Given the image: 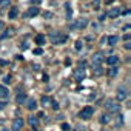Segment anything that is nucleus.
Segmentation results:
<instances>
[{
  "label": "nucleus",
  "instance_id": "f257e3e1",
  "mask_svg": "<svg viewBox=\"0 0 131 131\" xmlns=\"http://www.w3.org/2000/svg\"><path fill=\"white\" fill-rule=\"evenodd\" d=\"M49 40L52 45H62L68 40V36H65L63 32H59V31H54L49 34Z\"/></svg>",
  "mask_w": 131,
  "mask_h": 131
},
{
  "label": "nucleus",
  "instance_id": "f03ea898",
  "mask_svg": "<svg viewBox=\"0 0 131 131\" xmlns=\"http://www.w3.org/2000/svg\"><path fill=\"white\" fill-rule=\"evenodd\" d=\"M105 108H106V111H108V113H119L120 105H119V102H117V100L108 99V100L105 102Z\"/></svg>",
  "mask_w": 131,
  "mask_h": 131
},
{
  "label": "nucleus",
  "instance_id": "7ed1b4c3",
  "mask_svg": "<svg viewBox=\"0 0 131 131\" xmlns=\"http://www.w3.org/2000/svg\"><path fill=\"white\" fill-rule=\"evenodd\" d=\"M93 114H94V108H93V106H85V108H82V111L79 113V117H80L82 120H90V119L93 117Z\"/></svg>",
  "mask_w": 131,
  "mask_h": 131
},
{
  "label": "nucleus",
  "instance_id": "20e7f679",
  "mask_svg": "<svg viewBox=\"0 0 131 131\" xmlns=\"http://www.w3.org/2000/svg\"><path fill=\"white\" fill-rule=\"evenodd\" d=\"M105 62V57H103V52H94L93 57H91V63H93V67H96V65H102Z\"/></svg>",
  "mask_w": 131,
  "mask_h": 131
},
{
  "label": "nucleus",
  "instance_id": "39448f33",
  "mask_svg": "<svg viewBox=\"0 0 131 131\" xmlns=\"http://www.w3.org/2000/svg\"><path fill=\"white\" fill-rule=\"evenodd\" d=\"M86 25H88V20H86V19H79V20H76L74 23H71L70 26H71L73 29H83Z\"/></svg>",
  "mask_w": 131,
  "mask_h": 131
},
{
  "label": "nucleus",
  "instance_id": "423d86ee",
  "mask_svg": "<svg viewBox=\"0 0 131 131\" xmlns=\"http://www.w3.org/2000/svg\"><path fill=\"white\" fill-rule=\"evenodd\" d=\"M23 119H20V117H17V119H14V122H13V126H11V129L13 131H20L22 128H23Z\"/></svg>",
  "mask_w": 131,
  "mask_h": 131
},
{
  "label": "nucleus",
  "instance_id": "0eeeda50",
  "mask_svg": "<svg viewBox=\"0 0 131 131\" xmlns=\"http://www.w3.org/2000/svg\"><path fill=\"white\" fill-rule=\"evenodd\" d=\"M83 79H85V71H83V68L76 70V73H74V80H76V82H82Z\"/></svg>",
  "mask_w": 131,
  "mask_h": 131
},
{
  "label": "nucleus",
  "instance_id": "6e6552de",
  "mask_svg": "<svg viewBox=\"0 0 131 131\" xmlns=\"http://www.w3.org/2000/svg\"><path fill=\"white\" fill-rule=\"evenodd\" d=\"M126 97H128V93H126V90H125V88H119V90H117V96H116L117 102H120V100H125Z\"/></svg>",
  "mask_w": 131,
  "mask_h": 131
},
{
  "label": "nucleus",
  "instance_id": "1a4fd4ad",
  "mask_svg": "<svg viewBox=\"0 0 131 131\" xmlns=\"http://www.w3.org/2000/svg\"><path fill=\"white\" fill-rule=\"evenodd\" d=\"M120 14V9L119 8H111L106 14H105V17H110V19H116L117 16Z\"/></svg>",
  "mask_w": 131,
  "mask_h": 131
},
{
  "label": "nucleus",
  "instance_id": "9d476101",
  "mask_svg": "<svg viewBox=\"0 0 131 131\" xmlns=\"http://www.w3.org/2000/svg\"><path fill=\"white\" fill-rule=\"evenodd\" d=\"M8 97H9V91H8V88H6L5 85H0V99L6 100Z\"/></svg>",
  "mask_w": 131,
  "mask_h": 131
},
{
  "label": "nucleus",
  "instance_id": "9b49d317",
  "mask_svg": "<svg viewBox=\"0 0 131 131\" xmlns=\"http://www.w3.org/2000/svg\"><path fill=\"white\" fill-rule=\"evenodd\" d=\"M105 60H106V65H110V67H114V65L119 63V57H117V56H110V57H106Z\"/></svg>",
  "mask_w": 131,
  "mask_h": 131
},
{
  "label": "nucleus",
  "instance_id": "f8f14e48",
  "mask_svg": "<svg viewBox=\"0 0 131 131\" xmlns=\"http://www.w3.org/2000/svg\"><path fill=\"white\" fill-rule=\"evenodd\" d=\"M39 14V8L34 5L32 8H29L28 11H26V14H25V17H34V16H37Z\"/></svg>",
  "mask_w": 131,
  "mask_h": 131
},
{
  "label": "nucleus",
  "instance_id": "ddd939ff",
  "mask_svg": "<svg viewBox=\"0 0 131 131\" xmlns=\"http://www.w3.org/2000/svg\"><path fill=\"white\" fill-rule=\"evenodd\" d=\"M36 108H37V102H36V100H32V99H28V100H26V110L34 111Z\"/></svg>",
  "mask_w": 131,
  "mask_h": 131
},
{
  "label": "nucleus",
  "instance_id": "4468645a",
  "mask_svg": "<svg viewBox=\"0 0 131 131\" xmlns=\"http://www.w3.org/2000/svg\"><path fill=\"white\" fill-rule=\"evenodd\" d=\"M106 42H108L110 46H116V45L119 43V37H117V36H110V37L106 39Z\"/></svg>",
  "mask_w": 131,
  "mask_h": 131
},
{
  "label": "nucleus",
  "instance_id": "2eb2a0df",
  "mask_svg": "<svg viewBox=\"0 0 131 131\" xmlns=\"http://www.w3.org/2000/svg\"><path fill=\"white\" fill-rule=\"evenodd\" d=\"M19 16V9L16 8V6H13V8H9V13H8V17L9 19H16Z\"/></svg>",
  "mask_w": 131,
  "mask_h": 131
},
{
  "label": "nucleus",
  "instance_id": "dca6fc26",
  "mask_svg": "<svg viewBox=\"0 0 131 131\" xmlns=\"http://www.w3.org/2000/svg\"><path fill=\"white\" fill-rule=\"evenodd\" d=\"M34 40H36V43H37V45H40V46H42V45H45V40H46V39H45V36H43V34H37Z\"/></svg>",
  "mask_w": 131,
  "mask_h": 131
},
{
  "label": "nucleus",
  "instance_id": "f3484780",
  "mask_svg": "<svg viewBox=\"0 0 131 131\" xmlns=\"http://www.w3.org/2000/svg\"><path fill=\"white\" fill-rule=\"evenodd\" d=\"M28 123H29L31 126L37 128V126H39V119H37V117H34V116H31V117H28Z\"/></svg>",
  "mask_w": 131,
  "mask_h": 131
},
{
  "label": "nucleus",
  "instance_id": "a211bd4d",
  "mask_svg": "<svg viewBox=\"0 0 131 131\" xmlns=\"http://www.w3.org/2000/svg\"><path fill=\"white\" fill-rule=\"evenodd\" d=\"M93 74H94V76H102V74H103V70H102L100 65H96V67H93Z\"/></svg>",
  "mask_w": 131,
  "mask_h": 131
},
{
  "label": "nucleus",
  "instance_id": "6ab92c4d",
  "mask_svg": "<svg viewBox=\"0 0 131 131\" xmlns=\"http://www.w3.org/2000/svg\"><path fill=\"white\" fill-rule=\"evenodd\" d=\"M11 5V0H0V9H6Z\"/></svg>",
  "mask_w": 131,
  "mask_h": 131
},
{
  "label": "nucleus",
  "instance_id": "aec40b11",
  "mask_svg": "<svg viewBox=\"0 0 131 131\" xmlns=\"http://www.w3.org/2000/svg\"><path fill=\"white\" fill-rule=\"evenodd\" d=\"M40 103H42L43 106H49V105H51V97L43 96V97H42V100H40Z\"/></svg>",
  "mask_w": 131,
  "mask_h": 131
},
{
  "label": "nucleus",
  "instance_id": "412c9836",
  "mask_svg": "<svg viewBox=\"0 0 131 131\" xmlns=\"http://www.w3.org/2000/svg\"><path fill=\"white\" fill-rule=\"evenodd\" d=\"M65 8H67V19H68V20H71V16H73L71 5H70V3H65Z\"/></svg>",
  "mask_w": 131,
  "mask_h": 131
},
{
  "label": "nucleus",
  "instance_id": "4be33fe9",
  "mask_svg": "<svg viewBox=\"0 0 131 131\" xmlns=\"http://www.w3.org/2000/svg\"><path fill=\"white\" fill-rule=\"evenodd\" d=\"M25 100H26V94H25V93H20V94L16 97V102H17V103H23Z\"/></svg>",
  "mask_w": 131,
  "mask_h": 131
},
{
  "label": "nucleus",
  "instance_id": "5701e85b",
  "mask_svg": "<svg viewBox=\"0 0 131 131\" xmlns=\"http://www.w3.org/2000/svg\"><path fill=\"white\" fill-rule=\"evenodd\" d=\"M106 74H108L110 77H114V76L117 74V68H114V67H113V68H110V70L106 71Z\"/></svg>",
  "mask_w": 131,
  "mask_h": 131
},
{
  "label": "nucleus",
  "instance_id": "b1692460",
  "mask_svg": "<svg viewBox=\"0 0 131 131\" xmlns=\"http://www.w3.org/2000/svg\"><path fill=\"white\" fill-rule=\"evenodd\" d=\"M100 122H102V123H108V122H110V116H108V114H103V116L100 117Z\"/></svg>",
  "mask_w": 131,
  "mask_h": 131
},
{
  "label": "nucleus",
  "instance_id": "393cba45",
  "mask_svg": "<svg viewBox=\"0 0 131 131\" xmlns=\"http://www.w3.org/2000/svg\"><path fill=\"white\" fill-rule=\"evenodd\" d=\"M82 48H83V42H82V40H77V42H76V49L80 51Z\"/></svg>",
  "mask_w": 131,
  "mask_h": 131
},
{
  "label": "nucleus",
  "instance_id": "a878e982",
  "mask_svg": "<svg viewBox=\"0 0 131 131\" xmlns=\"http://www.w3.org/2000/svg\"><path fill=\"white\" fill-rule=\"evenodd\" d=\"M11 79H13L11 76H5V77H3V83H6V85H9V83H11Z\"/></svg>",
  "mask_w": 131,
  "mask_h": 131
},
{
  "label": "nucleus",
  "instance_id": "bb28decb",
  "mask_svg": "<svg viewBox=\"0 0 131 131\" xmlns=\"http://www.w3.org/2000/svg\"><path fill=\"white\" fill-rule=\"evenodd\" d=\"M99 5H100V0H93V8L94 9H99Z\"/></svg>",
  "mask_w": 131,
  "mask_h": 131
},
{
  "label": "nucleus",
  "instance_id": "cd10ccee",
  "mask_svg": "<svg viewBox=\"0 0 131 131\" xmlns=\"http://www.w3.org/2000/svg\"><path fill=\"white\" fill-rule=\"evenodd\" d=\"M11 32H13V29L9 28V29H8L5 34H2V39H6V37H9V36H11Z\"/></svg>",
  "mask_w": 131,
  "mask_h": 131
},
{
  "label": "nucleus",
  "instance_id": "c85d7f7f",
  "mask_svg": "<svg viewBox=\"0 0 131 131\" xmlns=\"http://www.w3.org/2000/svg\"><path fill=\"white\" fill-rule=\"evenodd\" d=\"M32 52H34L36 56H40V54H43V51H42V48H36V49H34Z\"/></svg>",
  "mask_w": 131,
  "mask_h": 131
},
{
  "label": "nucleus",
  "instance_id": "c756f323",
  "mask_svg": "<svg viewBox=\"0 0 131 131\" xmlns=\"http://www.w3.org/2000/svg\"><path fill=\"white\" fill-rule=\"evenodd\" d=\"M49 106H51L52 110H57V108H59V103H57V102H54V100H51V105H49Z\"/></svg>",
  "mask_w": 131,
  "mask_h": 131
},
{
  "label": "nucleus",
  "instance_id": "7c9ffc66",
  "mask_svg": "<svg viewBox=\"0 0 131 131\" xmlns=\"http://www.w3.org/2000/svg\"><path fill=\"white\" fill-rule=\"evenodd\" d=\"M62 129L63 131H70V125L68 123H62Z\"/></svg>",
  "mask_w": 131,
  "mask_h": 131
},
{
  "label": "nucleus",
  "instance_id": "2f4dec72",
  "mask_svg": "<svg viewBox=\"0 0 131 131\" xmlns=\"http://www.w3.org/2000/svg\"><path fill=\"white\" fill-rule=\"evenodd\" d=\"M122 119H123V117H122V116H119V117H117V122H116V125H117V126H119V125H122V123H123V120H122Z\"/></svg>",
  "mask_w": 131,
  "mask_h": 131
},
{
  "label": "nucleus",
  "instance_id": "473e14b6",
  "mask_svg": "<svg viewBox=\"0 0 131 131\" xmlns=\"http://www.w3.org/2000/svg\"><path fill=\"white\" fill-rule=\"evenodd\" d=\"M123 46H125V49H131V42H128V40H126Z\"/></svg>",
  "mask_w": 131,
  "mask_h": 131
},
{
  "label": "nucleus",
  "instance_id": "72a5a7b5",
  "mask_svg": "<svg viewBox=\"0 0 131 131\" xmlns=\"http://www.w3.org/2000/svg\"><path fill=\"white\" fill-rule=\"evenodd\" d=\"M29 2H31V5H39L42 0H29Z\"/></svg>",
  "mask_w": 131,
  "mask_h": 131
},
{
  "label": "nucleus",
  "instance_id": "f704fd0d",
  "mask_svg": "<svg viewBox=\"0 0 131 131\" xmlns=\"http://www.w3.org/2000/svg\"><path fill=\"white\" fill-rule=\"evenodd\" d=\"M6 65H8L6 60H0V67H6Z\"/></svg>",
  "mask_w": 131,
  "mask_h": 131
},
{
  "label": "nucleus",
  "instance_id": "c9c22d12",
  "mask_svg": "<svg viewBox=\"0 0 131 131\" xmlns=\"http://www.w3.org/2000/svg\"><path fill=\"white\" fill-rule=\"evenodd\" d=\"M43 17H46V19H51V17H52V14H51V13H45V14H43Z\"/></svg>",
  "mask_w": 131,
  "mask_h": 131
},
{
  "label": "nucleus",
  "instance_id": "e433bc0d",
  "mask_svg": "<svg viewBox=\"0 0 131 131\" xmlns=\"http://www.w3.org/2000/svg\"><path fill=\"white\" fill-rule=\"evenodd\" d=\"M22 49H28V43H26V42L22 43Z\"/></svg>",
  "mask_w": 131,
  "mask_h": 131
},
{
  "label": "nucleus",
  "instance_id": "4c0bfd02",
  "mask_svg": "<svg viewBox=\"0 0 131 131\" xmlns=\"http://www.w3.org/2000/svg\"><path fill=\"white\" fill-rule=\"evenodd\" d=\"M5 106H6V103H5V102H0V110H3Z\"/></svg>",
  "mask_w": 131,
  "mask_h": 131
},
{
  "label": "nucleus",
  "instance_id": "58836bf2",
  "mask_svg": "<svg viewBox=\"0 0 131 131\" xmlns=\"http://www.w3.org/2000/svg\"><path fill=\"white\" fill-rule=\"evenodd\" d=\"M32 68H34V71H39L40 67H39V65H32Z\"/></svg>",
  "mask_w": 131,
  "mask_h": 131
},
{
  "label": "nucleus",
  "instance_id": "ea45409f",
  "mask_svg": "<svg viewBox=\"0 0 131 131\" xmlns=\"http://www.w3.org/2000/svg\"><path fill=\"white\" fill-rule=\"evenodd\" d=\"M3 28H5V23H3L2 20H0V29H3Z\"/></svg>",
  "mask_w": 131,
  "mask_h": 131
},
{
  "label": "nucleus",
  "instance_id": "a19ab883",
  "mask_svg": "<svg viewBox=\"0 0 131 131\" xmlns=\"http://www.w3.org/2000/svg\"><path fill=\"white\" fill-rule=\"evenodd\" d=\"M2 123H3V119H0V125H2Z\"/></svg>",
  "mask_w": 131,
  "mask_h": 131
}]
</instances>
